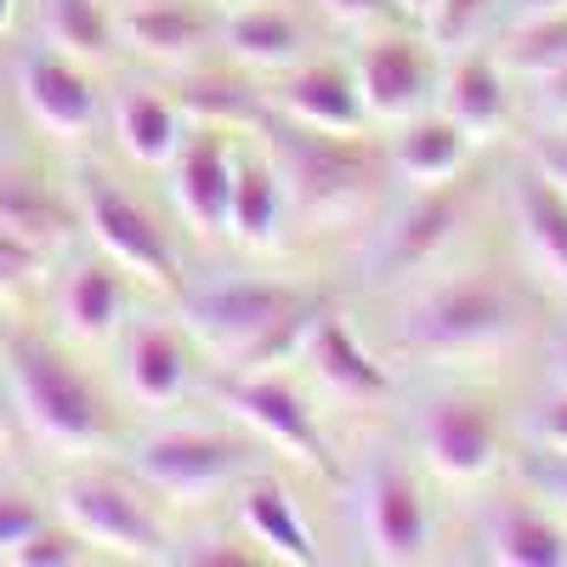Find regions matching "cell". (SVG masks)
<instances>
[{
    "label": "cell",
    "instance_id": "2e32d148",
    "mask_svg": "<svg viewBox=\"0 0 567 567\" xmlns=\"http://www.w3.org/2000/svg\"><path fill=\"white\" fill-rule=\"evenodd\" d=\"M454 221H460V199H454V194H432V187H425V199L403 205V210L392 216V227L381 233V245L369 250V272L386 278V272H403V267L432 261V256L449 245Z\"/></svg>",
    "mask_w": 567,
    "mask_h": 567
},
{
    "label": "cell",
    "instance_id": "52a82bcc",
    "mask_svg": "<svg viewBox=\"0 0 567 567\" xmlns=\"http://www.w3.org/2000/svg\"><path fill=\"white\" fill-rule=\"evenodd\" d=\"M250 454L233 443V437H216V432H199V425H182V432H159L136 449V471L142 483L159 488L165 499L176 505H205L210 494H221L227 483L245 477Z\"/></svg>",
    "mask_w": 567,
    "mask_h": 567
},
{
    "label": "cell",
    "instance_id": "7bdbcfd3",
    "mask_svg": "<svg viewBox=\"0 0 567 567\" xmlns=\"http://www.w3.org/2000/svg\"><path fill=\"white\" fill-rule=\"evenodd\" d=\"M550 374H556V386L567 392V336H561V341L550 347Z\"/></svg>",
    "mask_w": 567,
    "mask_h": 567
},
{
    "label": "cell",
    "instance_id": "5bb4252c",
    "mask_svg": "<svg viewBox=\"0 0 567 567\" xmlns=\"http://www.w3.org/2000/svg\"><path fill=\"white\" fill-rule=\"evenodd\" d=\"M278 109L290 114L296 125L323 131V136H352V131L369 120V109H363V97H358V80H352L347 69H329V63L301 69V74L284 80V85H278Z\"/></svg>",
    "mask_w": 567,
    "mask_h": 567
},
{
    "label": "cell",
    "instance_id": "f6af8a7d",
    "mask_svg": "<svg viewBox=\"0 0 567 567\" xmlns=\"http://www.w3.org/2000/svg\"><path fill=\"white\" fill-rule=\"evenodd\" d=\"M432 7H437V0H403V12H414V18H425Z\"/></svg>",
    "mask_w": 567,
    "mask_h": 567
},
{
    "label": "cell",
    "instance_id": "cb8c5ba5",
    "mask_svg": "<svg viewBox=\"0 0 567 567\" xmlns=\"http://www.w3.org/2000/svg\"><path fill=\"white\" fill-rule=\"evenodd\" d=\"M278 216H284V182L261 159L233 165V205H227V233L250 250H267L278 239Z\"/></svg>",
    "mask_w": 567,
    "mask_h": 567
},
{
    "label": "cell",
    "instance_id": "ee69618b",
    "mask_svg": "<svg viewBox=\"0 0 567 567\" xmlns=\"http://www.w3.org/2000/svg\"><path fill=\"white\" fill-rule=\"evenodd\" d=\"M12 425V381H7V363H0V432Z\"/></svg>",
    "mask_w": 567,
    "mask_h": 567
},
{
    "label": "cell",
    "instance_id": "277c9868",
    "mask_svg": "<svg viewBox=\"0 0 567 567\" xmlns=\"http://www.w3.org/2000/svg\"><path fill=\"white\" fill-rule=\"evenodd\" d=\"M272 148H278L284 199H296V210L312 221L347 216L369 194V159L358 148H347V136H323V131L296 125V131H278Z\"/></svg>",
    "mask_w": 567,
    "mask_h": 567
},
{
    "label": "cell",
    "instance_id": "7a4b0ae2",
    "mask_svg": "<svg viewBox=\"0 0 567 567\" xmlns=\"http://www.w3.org/2000/svg\"><path fill=\"white\" fill-rule=\"evenodd\" d=\"M7 381H12V403H18V420L45 443V449H63V454H85L109 437L103 425V409L91 398V386L80 374L29 336H12L7 341Z\"/></svg>",
    "mask_w": 567,
    "mask_h": 567
},
{
    "label": "cell",
    "instance_id": "e575fe53",
    "mask_svg": "<svg viewBox=\"0 0 567 567\" xmlns=\"http://www.w3.org/2000/svg\"><path fill=\"white\" fill-rule=\"evenodd\" d=\"M40 267H45V256L34 245L12 239V233H0V296H12V290H23V284H34Z\"/></svg>",
    "mask_w": 567,
    "mask_h": 567
},
{
    "label": "cell",
    "instance_id": "9c48e42d",
    "mask_svg": "<svg viewBox=\"0 0 567 567\" xmlns=\"http://www.w3.org/2000/svg\"><path fill=\"white\" fill-rule=\"evenodd\" d=\"M221 403L239 414L256 437H267L272 449H284L290 460H301V465H312L318 477H336V454H329V437L318 432V420L307 414V403L284 386V381H272V374H239V381H227L221 386Z\"/></svg>",
    "mask_w": 567,
    "mask_h": 567
},
{
    "label": "cell",
    "instance_id": "f1b7e54d",
    "mask_svg": "<svg viewBox=\"0 0 567 567\" xmlns=\"http://www.w3.org/2000/svg\"><path fill=\"white\" fill-rule=\"evenodd\" d=\"M40 34L69 63H103L114 23L97 0H40Z\"/></svg>",
    "mask_w": 567,
    "mask_h": 567
},
{
    "label": "cell",
    "instance_id": "4fadbf2b",
    "mask_svg": "<svg viewBox=\"0 0 567 567\" xmlns=\"http://www.w3.org/2000/svg\"><path fill=\"white\" fill-rule=\"evenodd\" d=\"M301 352H307V363L318 369V381H323L329 392H341L347 403H374V398H386V392H392L386 369L374 363V358L363 352V341L352 336L341 318H329V312L312 318Z\"/></svg>",
    "mask_w": 567,
    "mask_h": 567
},
{
    "label": "cell",
    "instance_id": "9a60e30c",
    "mask_svg": "<svg viewBox=\"0 0 567 567\" xmlns=\"http://www.w3.org/2000/svg\"><path fill=\"white\" fill-rule=\"evenodd\" d=\"M233 159L216 136H194L176 148V210L194 221V233H227L233 205Z\"/></svg>",
    "mask_w": 567,
    "mask_h": 567
},
{
    "label": "cell",
    "instance_id": "b9f144b4",
    "mask_svg": "<svg viewBox=\"0 0 567 567\" xmlns=\"http://www.w3.org/2000/svg\"><path fill=\"white\" fill-rule=\"evenodd\" d=\"M516 18H545V12H567V0H511Z\"/></svg>",
    "mask_w": 567,
    "mask_h": 567
},
{
    "label": "cell",
    "instance_id": "7402d4cb",
    "mask_svg": "<svg viewBox=\"0 0 567 567\" xmlns=\"http://www.w3.org/2000/svg\"><path fill=\"white\" fill-rule=\"evenodd\" d=\"M465 148H471V136L454 125V120H409V131L398 136V148H392V165L403 182L414 187H443L460 176L465 165Z\"/></svg>",
    "mask_w": 567,
    "mask_h": 567
},
{
    "label": "cell",
    "instance_id": "8992f818",
    "mask_svg": "<svg viewBox=\"0 0 567 567\" xmlns=\"http://www.w3.org/2000/svg\"><path fill=\"white\" fill-rule=\"evenodd\" d=\"M80 221L120 272L154 284V290H182V272H176V256L165 245V233L148 221V210H142L136 199H125L114 182L80 176Z\"/></svg>",
    "mask_w": 567,
    "mask_h": 567
},
{
    "label": "cell",
    "instance_id": "ab89813d",
    "mask_svg": "<svg viewBox=\"0 0 567 567\" xmlns=\"http://www.w3.org/2000/svg\"><path fill=\"white\" fill-rule=\"evenodd\" d=\"M176 561H194V567H245L250 556H239V550H221V545H210V550H205V545H194V550H182Z\"/></svg>",
    "mask_w": 567,
    "mask_h": 567
},
{
    "label": "cell",
    "instance_id": "60d3db41",
    "mask_svg": "<svg viewBox=\"0 0 567 567\" xmlns=\"http://www.w3.org/2000/svg\"><path fill=\"white\" fill-rule=\"evenodd\" d=\"M187 103H194V114H216V120H221V114H245V103L233 97V85H216L210 103H205V97H187Z\"/></svg>",
    "mask_w": 567,
    "mask_h": 567
},
{
    "label": "cell",
    "instance_id": "603a6c76",
    "mask_svg": "<svg viewBox=\"0 0 567 567\" xmlns=\"http://www.w3.org/2000/svg\"><path fill=\"white\" fill-rule=\"evenodd\" d=\"M120 34H125L131 52H142V58L182 63L205 40V23L187 7H176V0H131V7L120 12Z\"/></svg>",
    "mask_w": 567,
    "mask_h": 567
},
{
    "label": "cell",
    "instance_id": "e0dca14e",
    "mask_svg": "<svg viewBox=\"0 0 567 567\" xmlns=\"http://www.w3.org/2000/svg\"><path fill=\"white\" fill-rule=\"evenodd\" d=\"M511 210H516V239H523L528 261L567 290V199L534 171V176H516L511 187Z\"/></svg>",
    "mask_w": 567,
    "mask_h": 567
},
{
    "label": "cell",
    "instance_id": "1f68e13d",
    "mask_svg": "<svg viewBox=\"0 0 567 567\" xmlns=\"http://www.w3.org/2000/svg\"><path fill=\"white\" fill-rule=\"evenodd\" d=\"M40 528H45V511L29 494H18V488H0V556H12Z\"/></svg>",
    "mask_w": 567,
    "mask_h": 567
},
{
    "label": "cell",
    "instance_id": "8d00e7d4",
    "mask_svg": "<svg viewBox=\"0 0 567 567\" xmlns=\"http://www.w3.org/2000/svg\"><path fill=\"white\" fill-rule=\"evenodd\" d=\"M534 171L567 199V136H545L539 142V148H534Z\"/></svg>",
    "mask_w": 567,
    "mask_h": 567
},
{
    "label": "cell",
    "instance_id": "d590c367",
    "mask_svg": "<svg viewBox=\"0 0 567 567\" xmlns=\"http://www.w3.org/2000/svg\"><path fill=\"white\" fill-rule=\"evenodd\" d=\"M528 443L534 449H556V454H567V392L556 386V398H545L539 409H534V420H528Z\"/></svg>",
    "mask_w": 567,
    "mask_h": 567
},
{
    "label": "cell",
    "instance_id": "d6a6232c",
    "mask_svg": "<svg viewBox=\"0 0 567 567\" xmlns=\"http://www.w3.org/2000/svg\"><path fill=\"white\" fill-rule=\"evenodd\" d=\"M7 561H18V567H74L80 561V545H74V528L69 534H58V528H40V534H29Z\"/></svg>",
    "mask_w": 567,
    "mask_h": 567
},
{
    "label": "cell",
    "instance_id": "8fae6325",
    "mask_svg": "<svg viewBox=\"0 0 567 567\" xmlns=\"http://www.w3.org/2000/svg\"><path fill=\"white\" fill-rule=\"evenodd\" d=\"M18 97L40 131H52L63 142H74L97 125V97H91L85 74L58 52H29L18 63Z\"/></svg>",
    "mask_w": 567,
    "mask_h": 567
},
{
    "label": "cell",
    "instance_id": "83f0119b",
    "mask_svg": "<svg viewBox=\"0 0 567 567\" xmlns=\"http://www.w3.org/2000/svg\"><path fill=\"white\" fill-rule=\"evenodd\" d=\"M125 312V284H120V267L114 261H91L69 278V290H63V323H69V336L80 341H103L109 329L120 323Z\"/></svg>",
    "mask_w": 567,
    "mask_h": 567
},
{
    "label": "cell",
    "instance_id": "44dd1931",
    "mask_svg": "<svg viewBox=\"0 0 567 567\" xmlns=\"http://www.w3.org/2000/svg\"><path fill=\"white\" fill-rule=\"evenodd\" d=\"M221 40H227V52L250 69H290L301 58V23L278 7H261V0L233 7L227 23H221Z\"/></svg>",
    "mask_w": 567,
    "mask_h": 567
},
{
    "label": "cell",
    "instance_id": "484cf974",
    "mask_svg": "<svg viewBox=\"0 0 567 567\" xmlns=\"http://www.w3.org/2000/svg\"><path fill=\"white\" fill-rule=\"evenodd\" d=\"M114 131H120L125 154L136 165H165L182 148V114L159 97V91H148V85H136V91H125V97H120Z\"/></svg>",
    "mask_w": 567,
    "mask_h": 567
},
{
    "label": "cell",
    "instance_id": "3957f363",
    "mask_svg": "<svg viewBox=\"0 0 567 567\" xmlns=\"http://www.w3.org/2000/svg\"><path fill=\"white\" fill-rule=\"evenodd\" d=\"M516 307L494 278H449L420 296L403 318V347L414 358H471L511 341Z\"/></svg>",
    "mask_w": 567,
    "mask_h": 567
},
{
    "label": "cell",
    "instance_id": "d6986e66",
    "mask_svg": "<svg viewBox=\"0 0 567 567\" xmlns=\"http://www.w3.org/2000/svg\"><path fill=\"white\" fill-rule=\"evenodd\" d=\"M483 545L499 567H567V539L539 505H494L483 523Z\"/></svg>",
    "mask_w": 567,
    "mask_h": 567
},
{
    "label": "cell",
    "instance_id": "4dcf8cb0",
    "mask_svg": "<svg viewBox=\"0 0 567 567\" xmlns=\"http://www.w3.org/2000/svg\"><path fill=\"white\" fill-rule=\"evenodd\" d=\"M483 12H488V0H437V7L425 12V23H432L437 45H471L483 29Z\"/></svg>",
    "mask_w": 567,
    "mask_h": 567
},
{
    "label": "cell",
    "instance_id": "74e56055",
    "mask_svg": "<svg viewBox=\"0 0 567 567\" xmlns=\"http://www.w3.org/2000/svg\"><path fill=\"white\" fill-rule=\"evenodd\" d=\"M539 114L556 120V125H567V63H561L556 74L539 80Z\"/></svg>",
    "mask_w": 567,
    "mask_h": 567
},
{
    "label": "cell",
    "instance_id": "bcb514c9",
    "mask_svg": "<svg viewBox=\"0 0 567 567\" xmlns=\"http://www.w3.org/2000/svg\"><path fill=\"white\" fill-rule=\"evenodd\" d=\"M12 23V0H0V29H7Z\"/></svg>",
    "mask_w": 567,
    "mask_h": 567
},
{
    "label": "cell",
    "instance_id": "5b68a950",
    "mask_svg": "<svg viewBox=\"0 0 567 567\" xmlns=\"http://www.w3.org/2000/svg\"><path fill=\"white\" fill-rule=\"evenodd\" d=\"M58 511L74 528V539L97 545L109 556H125V561H165L171 556L165 528L148 516V505H142L131 488H120L114 477H91V471L63 477L58 483Z\"/></svg>",
    "mask_w": 567,
    "mask_h": 567
},
{
    "label": "cell",
    "instance_id": "4316f807",
    "mask_svg": "<svg viewBox=\"0 0 567 567\" xmlns=\"http://www.w3.org/2000/svg\"><path fill=\"white\" fill-rule=\"evenodd\" d=\"M69 227H74V216L45 187H34L23 176H0V233H12V239L34 245L40 256H52L69 239Z\"/></svg>",
    "mask_w": 567,
    "mask_h": 567
},
{
    "label": "cell",
    "instance_id": "7c38bea8",
    "mask_svg": "<svg viewBox=\"0 0 567 567\" xmlns=\"http://www.w3.org/2000/svg\"><path fill=\"white\" fill-rule=\"evenodd\" d=\"M358 97L374 120H414L432 97V58L414 40H374L358 58Z\"/></svg>",
    "mask_w": 567,
    "mask_h": 567
},
{
    "label": "cell",
    "instance_id": "ac0fdd59",
    "mask_svg": "<svg viewBox=\"0 0 567 567\" xmlns=\"http://www.w3.org/2000/svg\"><path fill=\"white\" fill-rule=\"evenodd\" d=\"M239 523L250 534V545H261L272 561H290V567H312L318 561V539L312 528L301 523L296 499L284 494L272 477H256L239 499Z\"/></svg>",
    "mask_w": 567,
    "mask_h": 567
},
{
    "label": "cell",
    "instance_id": "d4e9b609",
    "mask_svg": "<svg viewBox=\"0 0 567 567\" xmlns=\"http://www.w3.org/2000/svg\"><path fill=\"white\" fill-rule=\"evenodd\" d=\"M125 386L136 403H176L182 398L187 363H182V347L159 323H136L125 336Z\"/></svg>",
    "mask_w": 567,
    "mask_h": 567
},
{
    "label": "cell",
    "instance_id": "836d02e7",
    "mask_svg": "<svg viewBox=\"0 0 567 567\" xmlns=\"http://www.w3.org/2000/svg\"><path fill=\"white\" fill-rule=\"evenodd\" d=\"M523 477H528V488H534L539 499H550V505L567 511V454H556V449H534V454L523 460Z\"/></svg>",
    "mask_w": 567,
    "mask_h": 567
},
{
    "label": "cell",
    "instance_id": "7dc6e473",
    "mask_svg": "<svg viewBox=\"0 0 567 567\" xmlns=\"http://www.w3.org/2000/svg\"><path fill=\"white\" fill-rule=\"evenodd\" d=\"M227 7H239V0H227Z\"/></svg>",
    "mask_w": 567,
    "mask_h": 567
},
{
    "label": "cell",
    "instance_id": "ffe728a7",
    "mask_svg": "<svg viewBox=\"0 0 567 567\" xmlns=\"http://www.w3.org/2000/svg\"><path fill=\"white\" fill-rule=\"evenodd\" d=\"M505 114L511 109H505L499 69L488 58H477V52H460L449 63V74H443V120H454L471 142H477V136H494L505 125Z\"/></svg>",
    "mask_w": 567,
    "mask_h": 567
},
{
    "label": "cell",
    "instance_id": "f35d334b",
    "mask_svg": "<svg viewBox=\"0 0 567 567\" xmlns=\"http://www.w3.org/2000/svg\"><path fill=\"white\" fill-rule=\"evenodd\" d=\"M323 7L336 12L341 23H374V18L386 12V0H323Z\"/></svg>",
    "mask_w": 567,
    "mask_h": 567
},
{
    "label": "cell",
    "instance_id": "f546056e",
    "mask_svg": "<svg viewBox=\"0 0 567 567\" xmlns=\"http://www.w3.org/2000/svg\"><path fill=\"white\" fill-rule=\"evenodd\" d=\"M499 63L545 80L567 63V12H545V18H516V29L499 40Z\"/></svg>",
    "mask_w": 567,
    "mask_h": 567
},
{
    "label": "cell",
    "instance_id": "6da1fadb",
    "mask_svg": "<svg viewBox=\"0 0 567 567\" xmlns=\"http://www.w3.org/2000/svg\"><path fill=\"white\" fill-rule=\"evenodd\" d=\"M323 312V301L290 290V284H256V278H227L210 290H187L182 296V318L194 329V341L239 369H267L278 358H290L312 318Z\"/></svg>",
    "mask_w": 567,
    "mask_h": 567
},
{
    "label": "cell",
    "instance_id": "30bf717a",
    "mask_svg": "<svg viewBox=\"0 0 567 567\" xmlns=\"http://www.w3.org/2000/svg\"><path fill=\"white\" fill-rule=\"evenodd\" d=\"M414 449L443 483H477L499 460L494 414L471 398H437L414 414Z\"/></svg>",
    "mask_w": 567,
    "mask_h": 567
},
{
    "label": "cell",
    "instance_id": "ba28073f",
    "mask_svg": "<svg viewBox=\"0 0 567 567\" xmlns=\"http://www.w3.org/2000/svg\"><path fill=\"white\" fill-rule=\"evenodd\" d=\"M358 523L369 539V556L386 567H409L425 561L432 545V523H425V499L409 483V471L392 460H369L358 477Z\"/></svg>",
    "mask_w": 567,
    "mask_h": 567
}]
</instances>
